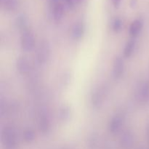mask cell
Instances as JSON below:
<instances>
[{
  "instance_id": "obj_19",
  "label": "cell",
  "mask_w": 149,
  "mask_h": 149,
  "mask_svg": "<svg viewBox=\"0 0 149 149\" xmlns=\"http://www.w3.org/2000/svg\"><path fill=\"white\" fill-rule=\"evenodd\" d=\"M122 20L120 18L117 17V18L114 19L113 22V24H112V28H113V30L115 32H118L122 29Z\"/></svg>"
},
{
  "instance_id": "obj_9",
  "label": "cell",
  "mask_w": 149,
  "mask_h": 149,
  "mask_svg": "<svg viewBox=\"0 0 149 149\" xmlns=\"http://www.w3.org/2000/svg\"><path fill=\"white\" fill-rule=\"evenodd\" d=\"M16 68L19 74L22 75H26L30 73L31 70V65L26 57L20 56L16 61Z\"/></svg>"
},
{
  "instance_id": "obj_4",
  "label": "cell",
  "mask_w": 149,
  "mask_h": 149,
  "mask_svg": "<svg viewBox=\"0 0 149 149\" xmlns=\"http://www.w3.org/2000/svg\"><path fill=\"white\" fill-rule=\"evenodd\" d=\"M106 90L104 87L96 88L92 93L91 103L95 109H100L106 97Z\"/></svg>"
},
{
  "instance_id": "obj_11",
  "label": "cell",
  "mask_w": 149,
  "mask_h": 149,
  "mask_svg": "<svg viewBox=\"0 0 149 149\" xmlns=\"http://www.w3.org/2000/svg\"><path fill=\"white\" fill-rule=\"evenodd\" d=\"M84 33V26L81 22H77L73 26L71 29V36L74 40H79Z\"/></svg>"
},
{
  "instance_id": "obj_22",
  "label": "cell",
  "mask_w": 149,
  "mask_h": 149,
  "mask_svg": "<svg viewBox=\"0 0 149 149\" xmlns=\"http://www.w3.org/2000/svg\"><path fill=\"white\" fill-rule=\"evenodd\" d=\"M148 132H149V128H148Z\"/></svg>"
},
{
  "instance_id": "obj_13",
  "label": "cell",
  "mask_w": 149,
  "mask_h": 149,
  "mask_svg": "<svg viewBox=\"0 0 149 149\" xmlns=\"http://www.w3.org/2000/svg\"><path fill=\"white\" fill-rule=\"evenodd\" d=\"M71 115H72V113H71V109L69 106L63 105L60 107L58 113L60 121H61L62 122H68L71 119Z\"/></svg>"
},
{
  "instance_id": "obj_17",
  "label": "cell",
  "mask_w": 149,
  "mask_h": 149,
  "mask_svg": "<svg viewBox=\"0 0 149 149\" xmlns=\"http://www.w3.org/2000/svg\"><path fill=\"white\" fill-rule=\"evenodd\" d=\"M133 135H132V132L130 130L125 131L123 133V135H122V138H121L122 143L125 146H131L132 142H133Z\"/></svg>"
},
{
  "instance_id": "obj_21",
  "label": "cell",
  "mask_w": 149,
  "mask_h": 149,
  "mask_svg": "<svg viewBox=\"0 0 149 149\" xmlns=\"http://www.w3.org/2000/svg\"><path fill=\"white\" fill-rule=\"evenodd\" d=\"M75 1H76V2H79V1H80L81 0H75Z\"/></svg>"
},
{
  "instance_id": "obj_7",
  "label": "cell",
  "mask_w": 149,
  "mask_h": 149,
  "mask_svg": "<svg viewBox=\"0 0 149 149\" xmlns=\"http://www.w3.org/2000/svg\"><path fill=\"white\" fill-rule=\"evenodd\" d=\"M65 6L61 1L51 3L50 14L55 22H60L63 19L65 12Z\"/></svg>"
},
{
  "instance_id": "obj_16",
  "label": "cell",
  "mask_w": 149,
  "mask_h": 149,
  "mask_svg": "<svg viewBox=\"0 0 149 149\" xmlns=\"http://www.w3.org/2000/svg\"><path fill=\"white\" fill-rule=\"evenodd\" d=\"M15 24L17 26V29L21 31L22 32L24 31L25 30H26L28 26V20L27 17L24 15L21 14L20 15H18L17 17L15 20Z\"/></svg>"
},
{
  "instance_id": "obj_20",
  "label": "cell",
  "mask_w": 149,
  "mask_h": 149,
  "mask_svg": "<svg viewBox=\"0 0 149 149\" xmlns=\"http://www.w3.org/2000/svg\"><path fill=\"white\" fill-rule=\"evenodd\" d=\"M111 1H112V4H113V7H114L115 8L118 9L119 7H120L122 0H111Z\"/></svg>"
},
{
  "instance_id": "obj_5",
  "label": "cell",
  "mask_w": 149,
  "mask_h": 149,
  "mask_svg": "<svg viewBox=\"0 0 149 149\" xmlns=\"http://www.w3.org/2000/svg\"><path fill=\"white\" fill-rule=\"evenodd\" d=\"M39 130L42 133L46 134L50 130L51 121L49 115L46 109H42L39 113V120H38Z\"/></svg>"
},
{
  "instance_id": "obj_15",
  "label": "cell",
  "mask_w": 149,
  "mask_h": 149,
  "mask_svg": "<svg viewBox=\"0 0 149 149\" xmlns=\"http://www.w3.org/2000/svg\"><path fill=\"white\" fill-rule=\"evenodd\" d=\"M135 45H136V41L134 38L127 42L123 50V55L125 58L131 57V55L134 52V50H135Z\"/></svg>"
},
{
  "instance_id": "obj_12",
  "label": "cell",
  "mask_w": 149,
  "mask_h": 149,
  "mask_svg": "<svg viewBox=\"0 0 149 149\" xmlns=\"http://www.w3.org/2000/svg\"><path fill=\"white\" fill-rule=\"evenodd\" d=\"M143 27V21L141 19H136L131 23L129 29V33L132 37L135 38L138 36Z\"/></svg>"
},
{
  "instance_id": "obj_8",
  "label": "cell",
  "mask_w": 149,
  "mask_h": 149,
  "mask_svg": "<svg viewBox=\"0 0 149 149\" xmlns=\"http://www.w3.org/2000/svg\"><path fill=\"white\" fill-rule=\"evenodd\" d=\"M125 119L123 116L116 114L111 118L109 123V130L111 133L116 134L122 130L123 127Z\"/></svg>"
},
{
  "instance_id": "obj_6",
  "label": "cell",
  "mask_w": 149,
  "mask_h": 149,
  "mask_svg": "<svg viewBox=\"0 0 149 149\" xmlns=\"http://www.w3.org/2000/svg\"><path fill=\"white\" fill-rule=\"evenodd\" d=\"M136 99L141 104L149 102V81H145L138 86L136 90Z\"/></svg>"
},
{
  "instance_id": "obj_1",
  "label": "cell",
  "mask_w": 149,
  "mask_h": 149,
  "mask_svg": "<svg viewBox=\"0 0 149 149\" xmlns=\"http://www.w3.org/2000/svg\"><path fill=\"white\" fill-rule=\"evenodd\" d=\"M50 45L47 40H42L39 43L36 52V62L40 65H45L50 57Z\"/></svg>"
},
{
  "instance_id": "obj_2",
  "label": "cell",
  "mask_w": 149,
  "mask_h": 149,
  "mask_svg": "<svg viewBox=\"0 0 149 149\" xmlns=\"http://www.w3.org/2000/svg\"><path fill=\"white\" fill-rule=\"evenodd\" d=\"M1 141L7 148H12L16 143V131L12 125H5L1 131Z\"/></svg>"
},
{
  "instance_id": "obj_14",
  "label": "cell",
  "mask_w": 149,
  "mask_h": 149,
  "mask_svg": "<svg viewBox=\"0 0 149 149\" xmlns=\"http://www.w3.org/2000/svg\"><path fill=\"white\" fill-rule=\"evenodd\" d=\"M19 0H1V6L6 11H14L19 7Z\"/></svg>"
},
{
  "instance_id": "obj_3",
  "label": "cell",
  "mask_w": 149,
  "mask_h": 149,
  "mask_svg": "<svg viewBox=\"0 0 149 149\" xmlns=\"http://www.w3.org/2000/svg\"><path fill=\"white\" fill-rule=\"evenodd\" d=\"M36 39L34 34L31 30L26 29L22 32L20 36V47L23 52H31L35 47Z\"/></svg>"
},
{
  "instance_id": "obj_18",
  "label": "cell",
  "mask_w": 149,
  "mask_h": 149,
  "mask_svg": "<svg viewBox=\"0 0 149 149\" xmlns=\"http://www.w3.org/2000/svg\"><path fill=\"white\" fill-rule=\"evenodd\" d=\"M23 139L26 142H31L35 139V133L31 129H27L23 132Z\"/></svg>"
},
{
  "instance_id": "obj_10",
  "label": "cell",
  "mask_w": 149,
  "mask_h": 149,
  "mask_svg": "<svg viewBox=\"0 0 149 149\" xmlns=\"http://www.w3.org/2000/svg\"><path fill=\"white\" fill-rule=\"evenodd\" d=\"M124 71H125V63L123 59L119 56L116 57L113 61V68H112L113 77L116 79H118L122 77Z\"/></svg>"
}]
</instances>
